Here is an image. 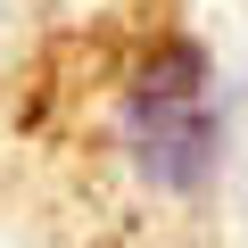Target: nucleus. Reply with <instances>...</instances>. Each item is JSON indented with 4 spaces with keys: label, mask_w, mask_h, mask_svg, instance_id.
Instances as JSON below:
<instances>
[{
    "label": "nucleus",
    "mask_w": 248,
    "mask_h": 248,
    "mask_svg": "<svg viewBox=\"0 0 248 248\" xmlns=\"http://www.w3.org/2000/svg\"><path fill=\"white\" fill-rule=\"evenodd\" d=\"M124 133H133L141 174L157 182H199L215 157V91H207V58L190 42H166L141 58L133 91H124Z\"/></svg>",
    "instance_id": "f257e3e1"
}]
</instances>
